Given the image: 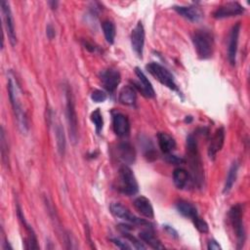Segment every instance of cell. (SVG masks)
<instances>
[{
    "mask_svg": "<svg viewBox=\"0 0 250 250\" xmlns=\"http://www.w3.org/2000/svg\"><path fill=\"white\" fill-rule=\"evenodd\" d=\"M8 93L13 107V111L18 122V127L22 134H26L28 131L27 117L21 102L19 84L12 73H10L8 76Z\"/></svg>",
    "mask_w": 250,
    "mask_h": 250,
    "instance_id": "obj_1",
    "label": "cell"
},
{
    "mask_svg": "<svg viewBox=\"0 0 250 250\" xmlns=\"http://www.w3.org/2000/svg\"><path fill=\"white\" fill-rule=\"evenodd\" d=\"M186 151L188 156V162L191 170L192 181L197 187H201L204 182V171L203 165L198 150L197 141L193 135H188L186 142Z\"/></svg>",
    "mask_w": 250,
    "mask_h": 250,
    "instance_id": "obj_2",
    "label": "cell"
},
{
    "mask_svg": "<svg viewBox=\"0 0 250 250\" xmlns=\"http://www.w3.org/2000/svg\"><path fill=\"white\" fill-rule=\"evenodd\" d=\"M191 41L200 60H207L212 57L214 49V38L209 30H194L191 34Z\"/></svg>",
    "mask_w": 250,
    "mask_h": 250,
    "instance_id": "obj_3",
    "label": "cell"
},
{
    "mask_svg": "<svg viewBox=\"0 0 250 250\" xmlns=\"http://www.w3.org/2000/svg\"><path fill=\"white\" fill-rule=\"evenodd\" d=\"M243 212L244 207L241 203H236L230 207L229 210V224L233 229V232L235 234L236 240H237V248L240 249L246 238L244 224H243Z\"/></svg>",
    "mask_w": 250,
    "mask_h": 250,
    "instance_id": "obj_4",
    "label": "cell"
},
{
    "mask_svg": "<svg viewBox=\"0 0 250 250\" xmlns=\"http://www.w3.org/2000/svg\"><path fill=\"white\" fill-rule=\"evenodd\" d=\"M118 190L127 195H135L139 191V185L135 174L128 165H121L118 169Z\"/></svg>",
    "mask_w": 250,
    "mask_h": 250,
    "instance_id": "obj_5",
    "label": "cell"
},
{
    "mask_svg": "<svg viewBox=\"0 0 250 250\" xmlns=\"http://www.w3.org/2000/svg\"><path fill=\"white\" fill-rule=\"evenodd\" d=\"M65 116L66 122L69 132V138L73 144L77 142L78 139V121H77V114L74 104V100L72 96L71 89L68 85L65 86Z\"/></svg>",
    "mask_w": 250,
    "mask_h": 250,
    "instance_id": "obj_6",
    "label": "cell"
},
{
    "mask_svg": "<svg viewBox=\"0 0 250 250\" xmlns=\"http://www.w3.org/2000/svg\"><path fill=\"white\" fill-rule=\"evenodd\" d=\"M146 69L149 74H151L157 81H159L162 85L166 86L172 91L179 92L178 86L175 82L173 74L163 65L158 62H151L146 65Z\"/></svg>",
    "mask_w": 250,
    "mask_h": 250,
    "instance_id": "obj_7",
    "label": "cell"
},
{
    "mask_svg": "<svg viewBox=\"0 0 250 250\" xmlns=\"http://www.w3.org/2000/svg\"><path fill=\"white\" fill-rule=\"evenodd\" d=\"M110 212L117 218L124 220L125 222L132 224V225H138V226H147V227H151V224L148 223L147 221L141 219L137 216H135L133 213L130 212V210L125 207L124 205H122L121 203L118 202H114L110 204Z\"/></svg>",
    "mask_w": 250,
    "mask_h": 250,
    "instance_id": "obj_8",
    "label": "cell"
},
{
    "mask_svg": "<svg viewBox=\"0 0 250 250\" xmlns=\"http://www.w3.org/2000/svg\"><path fill=\"white\" fill-rule=\"evenodd\" d=\"M1 12L4 22V27L6 29L9 41L11 45L14 47L17 44V34L15 28V21L13 18V14L10 8V4L7 1H1Z\"/></svg>",
    "mask_w": 250,
    "mask_h": 250,
    "instance_id": "obj_9",
    "label": "cell"
},
{
    "mask_svg": "<svg viewBox=\"0 0 250 250\" xmlns=\"http://www.w3.org/2000/svg\"><path fill=\"white\" fill-rule=\"evenodd\" d=\"M245 12L244 7L238 2H227L221 6H219L213 12V18L217 20L236 17L242 15Z\"/></svg>",
    "mask_w": 250,
    "mask_h": 250,
    "instance_id": "obj_10",
    "label": "cell"
},
{
    "mask_svg": "<svg viewBox=\"0 0 250 250\" xmlns=\"http://www.w3.org/2000/svg\"><path fill=\"white\" fill-rule=\"evenodd\" d=\"M100 79L104 88L109 94H112L115 92L117 86L121 81V75L117 69L107 68L100 72Z\"/></svg>",
    "mask_w": 250,
    "mask_h": 250,
    "instance_id": "obj_11",
    "label": "cell"
},
{
    "mask_svg": "<svg viewBox=\"0 0 250 250\" xmlns=\"http://www.w3.org/2000/svg\"><path fill=\"white\" fill-rule=\"evenodd\" d=\"M131 46L139 59H143L145 46V28L142 21H138L131 32Z\"/></svg>",
    "mask_w": 250,
    "mask_h": 250,
    "instance_id": "obj_12",
    "label": "cell"
},
{
    "mask_svg": "<svg viewBox=\"0 0 250 250\" xmlns=\"http://www.w3.org/2000/svg\"><path fill=\"white\" fill-rule=\"evenodd\" d=\"M240 22H236L230 29L228 41V60L231 65H234L236 62V54L238 46V38L240 32Z\"/></svg>",
    "mask_w": 250,
    "mask_h": 250,
    "instance_id": "obj_13",
    "label": "cell"
},
{
    "mask_svg": "<svg viewBox=\"0 0 250 250\" xmlns=\"http://www.w3.org/2000/svg\"><path fill=\"white\" fill-rule=\"evenodd\" d=\"M135 73L138 77V82H134V88L138 90L144 97L151 99L155 97L154 89L150 83V81L147 79L146 74L142 71L140 67L135 68Z\"/></svg>",
    "mask_w": 250,
    "mask_h": 250,
    "instance_id": "obj_14",
    "label": "cell"
},
{
    "mask_svg": "<svg viewBox=\"0 0 250 250\" xmlns=\"http://www.w3.org/2000/svg\"><path fill=\"white\" fill-rule=\"evenodd\" d=\"M112 129L116 136L126 138L130 133V121L127 115L121 112L112 113Z\"/></svg>",
    "mask_w": 250,
    "mask_h": 250,
    "instance_id": "obj_15",
    "label": "cell"
},
{
    "mask_svg": "<svg viewBox=\"0 0 250 250\" xmlns=\"http://www.w3.org/2000/svg\"><path fill=\"white\" fill-rule=\"evenodd\" d=\"M224 142H225V129L223 127H220L213 134L208 146L207 153L211 160H214L216 158L217 153L222 149L224 146Z\"/></svg>",
    "mask_w": 250,
    "mask_h": 250,
    "instance_id": "obj_16",
    "label": "cell"
},
{
    "mask_svg": "<svg viewBox=\"0 0 250 250\" xmlns=\"http://www.w3.org/2000/svg\"><path fill=\"white\" fill-rule=\"evenodd\" d=\"M117 155L118 158L125 164V165H130L133 164L136 160V151L134 146L128 143V142H123L120 143L117 146Z\"/></svg>",
    "mask_w": 250,
    "mask_h": 250,
    "instance_id": "obj_17",
    "label": "cell"
},
{
    "mask_svg": "<svg viewBox=\"0 0 250 250\" xmlns=\"http://www.w3.org/2000/svg\"><path fill=\"white\" fill-rule=\"evenodd\" d=\"M133 205L139 214L147 219H153L154 211L148 198H146L144 195H140L134 199Z\"/></svg>",
    "mask_w": 250,
    "mask_h": 250,
    "instance_id": "obj_18",
    "label": "cell"
},
{
    "mask_svg": "<svg viewBox=\"0 0 250 250\" xmlns=\"http://www.w3.org/2000/svg\"><path fill=\"white\" fill-rule=\"evenodd\" d=\"M17 214H18V217L20 219V221L22 223L26 232H27V237L25 239V248L26 249H38L39 246L37 244V238H36V235H35V232L33 230V229L30 227V225L25 221V218L21 212V207L18 205L17 206Z\"/></svg>",
    "mask_w": 250,
    "mask_h": 250,
    "instance_id": "obj_19",
    "label": "cell"
},
{
    "mask_svg": "<svg viewBox=\"0 0 250 250\" xmlns=\"http://www.w3.org/2000/svg\"><path fill=\"white\" fill-rule=\"evenodd\" d=\"M173 9L189 21H198L202 18V12L196 6H174Z\"/></svg>",
    "mask_w": 250,
    "mask_h": 250,
    "instance_id": "obj_20",
    "label": "cell"
},
{
    "mask_svg": "<svg viewBox=\"0 0 250 250\" xmlns=\"http://www.w3.org/2000/svg\"><path fill=\"white\" fill-rule=\"evenodd\" d=\"M118 101L120 104L128 106H135L137 101V91L132 85L124 86L118 95Z\"/></svg>",
    "mask_w": 250,
    "mask_h": 250,
    "instance_id": "obj_21",
    "label": "cell"
},
{
    "mask_svg": "<svg viewBox=\"0 0 250 250\" xmlns=\"http://www.w3.org/2000/svg\"><path fill=\"white\" fill-rule=\"evenodd\" d=\"M139 237L142 241H144L145 243H146L149 247H151L153 249H164V245L155 236L151 227H148L147 229L140 231Z\"/></svg>",
    "mask_w": 250,
    "mask_h": 250,
    "instance_id": "obj_22",
    "label": "cell"
},
{
    "mask_svg": "<svg viewBox=\"0 0 250 250\" xmlns=\"http://www.w3.org/2000/svg\"><path fill=\"white\" fill-rule=\"evenodd\" d=\"M173 182L179 189H184L191 182L190 175L186 169L178 167L173 171Z\"/></svg>",
    "mask_w": 250,
    "mask_h": 250,
    "instance_id": "obj_23",
    "label": "cell"
},
{
    "mask_svg": "<svg viewBox=\"0 0 250 250\" xmlns=\"http://www.w3.org/2000/svg\"><path fill=\"white\" fill-rule=\"evenodd\" d=\"M157 142L160 150L164 153H171L176 147V142L172 136L167 133L159 132L157 134Z\"/></svg>",
    "mask_w": 250,
    "mask_h": 250,
    "instance_id": "obj_24",
    "label": "cell"
},
{
    "mask_svg": "<svg viewBox=\"0 0 250 250\" xmlns=\"http://www.w3.org/2000/svg\"><path fill=\"white\" fill-rule=\"evenodd\" d=\"M176 208L181 215H183L186 218H189L190 220H192L195 216L198 215L196 207L189 201L184 199H180L177 201Z\"/></svg>",
    "mask_w": 250,
    "mask_h": 250,
    "instance_id": "obj_25",
    "label": "cell"
},
{
    "mask_svg": "<svg viewBox=\"0 0 250 250\" xmlns=\"http://www.w3.org/2000/svg\"><path fill=\"white\" fill-rule=\"evenodd\" d=\"M238 168H239V164L236 161H233L229 169L227 178H226V182H225V186L223 188V192L224 193H228L229 192V190L232 188L236 178H237V172H238Z\"/></svg>",
    "mask_w": 250,
    "mask_h": 250,
    "instance_id": "obj_26",
    "label": "cell"
},
{
    "mask_svg": "<svg viewBox=\"0 0 250 250\" xmlns=\"http://www.w3.org/2000/svg\"><path fill=\"white\" fill-rule=\"evenodd\" d=\"M54 131H55V138H56L58 151L62 156L65 152V146H66L65 135H64V130L62 125L60 122H58L57 124H55Z\"/></svg>",
    "mask_w": 250,
    "mask_h": 250,
    "instance_id": "obj_27",
    "label": "cell"
},
{
    "mask_svg": "<svg viewBox=\"0 0 250 250\" xmlns=\"http://www.w3.org/2000/svg\"><path fill=\"white\" fill-rule=\"evenodd\" d=\"M131 226H128V225H124V224H121L119 225V229H121V233L123 235V237L130 241V243L132 244V247L135 248V249H143L145 250L146 247L144 245L143 242H141L140 239H138L137 237H135L133 234H131L128 230L132 229V228H130Z\"/></svg>",
    "mask_w": 250,
    "mask_h": 250,
    "instance_id": "obj_28",
    "label": "cell"
},
{
    "mask_svg": "<svg viewBox=\"0 0 250 250\" xmlns=\"http://www.w3.org/2000/svg\"><path fill=\"white\" fill-rule=\"evenodd\" d=\"M102 28H103V32L104 35V38L106 40V42L108 44H113L114 43V39H115V35H116V28H115V24L109 21H104L102 22Z\"/></svg>",
    "mask_w": 250,
    "mask_h": 250,
    "instance_id": "obj_29",
    "label": "cell"
},
{
    "mask_svg": "<svg viewBox=\"0 0 250 250\" xmlns=\"http://www.w3.org/2000/svg\"><path fill=\"white\" fill-rule=\"evenodd\" d=\"M90 119L93 122V124L95 125L96 133L98 135H100L102 130H103V127H104V119H103V115H102V113H101L99 108H97L94 111H92V113L90 115Z\"/></svg>",
    "mask_w": 250,
    "mask_h": 250,
    "instance_id": "obj_30",
    "label": "cell"
},
{
    "mask_svg": "<svg viewBox=\"0 0 250 250\" xmlns=\"http://www.w3.org/2000/svg\"><path fill=\"white\" fill-rule=\"evenodd\" d=\"M142 146H143V150H144V155L148 161H153L157 158V153L155 152L154 147L149 140L146 139V144H143Z\"/></svg>",
    "mask_w": 250,
    "mask_h": 250,
    "instance_id": "obj_31",
    "label": "cell"
},
{
    "mask_svg": "<svg viewBox=\"0 0 250 250\" xmlns=\"http://www.w3.org/2000/svg\"><path fill=\"white\" fill-rule=\"evenodd\" d=\"M0 147H1V155H2V161L5 165L8 163V144L6 143V136L3 127H1V132H0Z\"/></svg>",
    "mask_w": 250,
    "mask_h": 250,
    "instance_id": "obj_32",
    "label": "cell"
},
{
    "mask_svg": "<svg viewBox=\"0 0 250 250\" xmlns=\"http://www.w3.org/2000/svg\"><path fill=\"white\" fill-rule=\"evenodd\" d=\"M192 223L194 225V227L196 228V229L201 232V233H206L209 231V227L208 224L206 223V221L204 219H202L199 215L195 216L192 220Z\"/></svg>",
    "mask_w": 250,
    "mask_h": 250,
    "instance_id": "obj_33",
    "label": "cell"
},
{
    "mask_svg": "<svg viewBox=\"0 0 250 250\" xmlns=\"http://www.w3.org/2000/svg\"><path fill=\"white\" fill-rule=\"evenodd\" d=\"M106 98H107V95L103 90L96 89L91 94V99L95 103H104L106 100Z\"/></svg>",
    "mask_w": 250,
    "mask_h": 250,
    "instance_id": "obj_34",
    "label": "cell"
},
{
    "mask_svg": "<svg viewBox=\"0 0 250 250\" xmlns=\"http://www.w3.org/2000/svg\"><path fill=\"white\" fill-rule=\"evenodd\" d=\"M164 159L166 162L170 163V164H173V165H179V164H184L186 162V160L183 158V157H180V156H177L173 153H167V154H164Z\"/></svg>",
    "mask_w": 250,
    "mask_h": 250,
    "instance_id": "obj_35",
    "label": "cell"
},
{
    "mask_svg": "<svg viewBox=\"0 0 250 250\" xmlns=\"http://www.w3.org/2000/svg\"><path fill=\"white\" fill-rule=\"evenodd\" d=\"M110 240H111V242H112L115 246H117V247L120 248V249H132V248H133L132 245L128 244V242L123 241V240H121V239H119V238L112 237V238H110Z\"/></svg>",
    "mask_w": 250,
    "mask_h": 250,
    "instance_id": "obj_36",
    "label": "cell"
},
{
    "mask_svg": "<svg viewBox=\"0 0 250 250\" xmlns=\"http://www.w3.org/2000/svg\"><path fill=\"white\" fill-rule=\"evenodd\" d=\"M46 35H47L48 39H50V40H52L56 36L55 28L51 23H48L46 26Z\"/></svg>",
    "mask_w": 250,
    "mask_h": 250,
    "instance_id": "obj_37",
    "label": "cell"
},
{
    "mask_svg": "<svg viewBox=\"0 0 250 250\" xmlns=\"http://www.w3.org/2000/svg\"><path fill=\"white\" fill-rule=\"evenodd\" d=\"M207 249H209V250H220V249H222V247L219 244V242H217L215 239H211V240H209V242L207 244Z\"/></svg>",
    "mask_w": 250,
    "mask_h": 250,
    "instance_id": "obj_38",
    "label": "cell"
},
{
    "mask_svg": "<svg viewBox=\"0 0 250 250\" xmlns=\"http://www.w3.org/2000/svg\"><path fill=\"white\" fill-rule=\"evenodd\" d=\"M83 46L85 47V49H87L90 52H96L98 50V47L95 44H93L87 40H83Z\"/></svg>",
    "mask_w": 250,
    "mask_h": 250,
    "instance_id": "obj_39",
    "label": "cell"
},
{
    "mask_svg": "<svg viewBox=\"0 0 250 250\" xmlns=\"http://www.w3.org/2000/svg\"><path fill=\"white\" fill-rule=\"evenodd\" d=\"M163 227H164L166 232H167L170 236H172L173 238H178V232H177V230H176L175 229H173L172 227L167 226V225H165V226H163Z\"/></svg>",
    "mask_w": 250,
    "mask_h": 250,
    "instance_id": "obj_40",
    "label": "cell"
},
{
    "mask_svg": "<svg viewBox=\"0 0 250 250\" xmlns=\"http://www.w3.org/2000/svg\"><path fill=\"white\" fill-rule=\"evenodd\" d=\"M48 4L51 6L52 9H56L57 6H58V2L57 1H50V2H48Z\"/></svg>",
    "mask_w": 250,
    "mask_h": 250,
    "instance_id": "obj_41",
    "label": "cell"
}]
</instances>
